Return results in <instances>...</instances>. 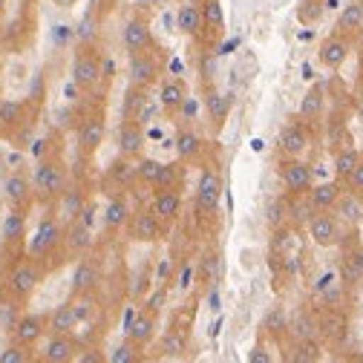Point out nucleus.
Instances as JSON below:
<instances>
[{"label":"nucleus","instance_id":"1","mask_svg":"<svg viewBox=\"0 0 363 363\" xmlns=\"http://www.w3.org/2000/svg\"><path fill=\"white\" fill-rule=\"evenodd\" d=\"M43 277H47V265H43V259L26 254L21 259H15L6 271V280H4V294H6V303H18L23 306L35 291L38 286L43 283Z\"/></svg>","mask_w":363,"mask_h":363},{"label":"nucleus","instance_id":"2","mask_svg":"<svg viewBox=\"0 0 363 363\" xmlns=\"http://www.w3.org/2000/svg\"><path fill=\"white\" fill-rule=\"evenodd\" d=\"M32 185H35V199L38 202H58L61 194L69 188V170L61 156H47L38 159L35 173H32Z\"/></svg>","mask_w":363,"mask_h":363},{"label":"nucleus","instance_id":"3","mask_svg":"<svg viewBox=\"0 0 363 363\" xmlns=\"http://www.w3.org/2000/svg\"><path fill=\"white\" fill-rule=\"evenodd\" d=\"M64 231H67L64 219L55 216V213H47V216L38 222L35 234L29 237V242H26V254H32V257H38V259L52 257V254L64 245Z\"/></svg>","mask_w":363,"mask_h":363},{"label":"nucleus","instance_id":"4","mask_svg":"<svg viewBox=\"0 0 363 363\" xmlns=\"http://www.w3.org/2000/svg\"><path fill=\"white\" fill-rule=\"evenodd\" d=\"M104 75V67H101V55L89 47H78L75 58H72V84L81 89V93H89V89H96L99 81Z\"/></svg>","mask_w":363,"mask_h":363},{"label":"nucleus","instance_id":"5","mask_svg":"<svg viewBox=\"0 0 363 363\" xmlns=\"http://www.w3.org/2000/svg\"><path fill=\"white\" fill-rule=\"evenodd\" d=\"M308 237L320 248H335L343 242V219L332 211H314L308 219Z\"/></svg>","mask_w":363,"mask_h":363},{"label":"nucleus","instance_id":"6","mask_svg":"<svg viewBox=\"0 0 363 363\" xmlns=\"http://www.w3.org/2000/svg\"><path fill=\"white\" fill-rule=\"evenodd\" d=\"M162 72H164V61H162L159 52L145 50V52L130 55V67H127V78H130V84L150 89V86L162 78Z\"/></svg>","mask_w":363,"mask_h":363},{"label":"nucleus","instance_id":"7","mask_svg":"<svg viewBox=\"0 0 363 363\" xmlns=\"http://www.w3.org/2000/svg\"><path fill=\"white\" fill-rule=\"evenodd\" d=\"M26 127H29V101L21 99L0 101V139L18 142Z\"/></svg>","mask_w":363,"mask_h":363},{"label":"nucleus","instance_id":"8","mask_svg":"<svg viewBox=\"0 0 363 363\" xmlns=\"http://www.w3.org/2000/svg\"><path fill=\"white\" fill-rule=\"evenodd\" d=\"M0 194H4V199L9 202V208L29 211V205L35 202V185H32V179L26 173H21V170H12V173L4 176Z\"/></svg>","mask_w":363,"mask_h":363},{"label":"nucleus","instance_id":"9","mask_svg":"<svg viewBox=\"0 0 363 363\" xmlns=\"http://www.w3.org/2000/svg\"><path fill=\"white\" fill-rule=\"evenodd\" d=\"M349 52H352V38L349 35H340V32H332L320 40V47H317V58L320 64L332 72L343 69V64L349 61Z\"/></svg>","mask_w":363,"mask_h":363},{"label":"nucleus","instance_id":"10","mask_svg":"<svg viewBox=\"0 0 363 363\" xmlns=\"http://www.w3.org/2000/svg\"><path fill=\"white\" fill-rule=\"evenodd\" d=\"M43 335H50V314H21L12 326V340L35 349Z\"/></svg>","mask_w":363,"mask_h":363},{"label":"nucleus","instance_id":"11","mask_svg":"<svg viewBox=\"0 0 363 363\" xmlns=\"http://www.w3.org/2000/svg\"><path fill=\"white\" fill-rule=\"evenodd\" d=\"M219 199H222V176L213 167H205L196 185V211L211 216L219 211Z\"/></svg>","mask_w":363,"mask_h":363},{"label":"nucleus","instance_id":"12","mask_svg":"<svg viewBox=\"0 0 363 363\" xmlns=\"http://www.w3.org/2000/svg\"><path fill=\"white\" fill-rule=\"evenodd\" d=\"M127 225H130V240H135V242H159L164 237V222L150 208L133 211Z\"/></svg>","mask_w":363,"mask_h":363},{"label":"nucleus","instance_id":"13","mask_svg":"<svg viewBox=\"0 0 363 363\" xmlns=\"http://www.w3.org/2000/svg\"><path fill=\"white\" fill-rule=\"evenodd\" d=\"M81 352V343L69 332H50L47 343L40 349V360L47 363H72Z\"/></svg>","mask_w":363,"mask_h":363},{"label":"nucleus","instance_id":"14","mask_svg":"<svg viewBox=\"0 0 363 363\" xmlns=\"http://www.w3.org/2000/svg\"><path fill=\"white\" fill-rule=\"evenodd\" d=\"M145 124H139L135 118H121L118 121V133H116V145H118V156H130L139 159L145 150Z\"/></svg>","mask_w":363,"mask_h":363},{"label":"nucleus","instance_id":"15","mask_svg":"<svg viewBox=\"0 0 363 363\" xmlns=\"http://www.w3.org/2000/svg\"><path fill=\"white\" fill-rule=\"evenodd\" d=\"M121 43L127 55H135V52H145V50H153V32H150V23L145 18H130L121 29Z\"/></svg>","mask_w":363,"mask_h":363},{"label":"nucleus","instance_id":"16","mask_svg":"<svg viewBox=\"0 0 363 363\" xmlns=\"http://www.w3.org/2000/svg\"><path fill=\"white\" fill-rule=\"evenodd\" d=\"M280 179H283L286 191L294 194V196L308 194L311 185H314V173H311V167H308L306 162H300V159H289V162H283V167H280Z\"/></svg>","mask_w":363,"mask_h":363},{"label":"nucleus","instance_id":"17","mask_svg":"<svg viewBox=\"0 0 363 363\" xmlns=\"http://www.w3.org/2000/svg\"><path fill=\"white\" fill-rule=\"evenodd\" d=\"M104 135H107L104 116H86L78 124V150H81V156H93L104 145Z\"/></svg>","mask_w":363,"mask_h":363},{"label":"nucleus","instance_id":"18","mask_svg":"<svg viewBox=\"0 0 363 363\" xmlns=\"http://www.w3.org/2000/svg\"><path fill=\"white\" fill-rule=\"evenodd\" d=\"M101 283V268L96 259H89L86 254L78 259L75 271H72V297L78 294H93Z\"/></svg>","mask_w":363,"mask_h":363},{"label":"nucleus","instance_id":"19","mask_svg":"<svg viewBox=\"0 0 363 363\" xmlns=\"http://www.w3.org/2000/svg\"><path fill=\"white\" fill-rule=\"evenodd\" d=\"M308 142H311V135L303 127V121H291L280 130V153L289 159H300L308 150Z\"/></svg>","mask_w":363,"mask_h":363},{"label":"nucleus","instance_id":"20","mask_svg":"<svg viewBox=\"0 0 363 363\" xmlns=\"http://www.w3.org/2000/svg\"><path fill=\"white\" fill-rule=\"evenodd\" d=\"M156 326H159V320H156V311H150V308H145V311H135V317H133V323L124 329V335L135 343V346H150L153 343V337H156Z\"/></svg>","mask_w":363,"mask_h":363},{"label":"nucleus","instance_id":"21","mask_svg":"<svg viewBox=\"0 0 363 363\" xmlns=\"http://www.w3.org/2000/svg\"><path fill=\"white\" fill-rule=\"evenodd\" d=\"M188 99H191V96H188V84L182 81V78H167V81H162L159 104H162V110H164L167 116H179V110L185 107Z\"/></svg>","mask_w":363,"mask_h":363},{"label":"nucleus","instance_id":"22","mask_svg":"<svg viewBox=\"0 0 363 363\" xmlns=\"http://www.w3.org/2000/svg\"><path fill=\"white\" fill-rule=\"evenodd\" d=\"M176 29L185 38H196L205 29V15H202V4L199 0H185L176 12Z\"/></svg>","mask_w":363,"mask_h":363},{"label":"nucleus","instance_id":"23","mask_svg":"<svg viewBox=\"0 0 363 363\" xmlns=\"http://www.w3.org/2000/svg\"><path fill=\"white\" fill-rule=\"evenodd\" d=\"M182 205H185V202H182V191L167 188V191H156V194H153L150 211H153L164 225H170V222H176V219H179Z\"/></svg>","mask_w":363,"mask_h":363},{"label":"nucleus","instance_id":"24","mask_svg":"<svg viewBox=\"0 0 363 363\" xmlns=\"http://www.w3.org/2000/svg\"><path fill=\"white\" fill-rule=\"evenodd\" d=\"M0 237H4V248H21L26 240V211L23 208H12L4 216V228H0Z\"/></svg>","mask_w":363,"mask_h":363},{"label":"nucleus","instance_id":"25","mask_svg":"<svg viewBox=\"0 0 363 363\" xmlns=\"http://www.w3.org/2000/svg\"><path fill=\"white\" fill-rule=\"evenodd\" d=\"M130 216H133V211H130L127 196L124 194H113L110 202H107V208H104V228L110 234H116V231H121L124 225L130 222Z\"/></svg>","mask_w":363,"mask_h":363},{"label":"nucleus","instance_id":"26","mask_svg":"<svg viewBox=\"0 0 363 363\" xmlns=\"http://www.w3.org/2000/svg\"><path fill=\"white\" fill-rule=\"evenodd\" d=\"M360 29H363V0H346V4L340 6V15H337V23H335V32L354 38Z\"/></svg>","mask_w":363,"mask_h":363},{"label":"nucleus","instance_id":"27","mask_svg":"<svg viewBox=\"0 0 363 363\" xmlns=\"http://www.w3.org/2000/svg\"><path fill=\"white\" fill-rule=\"evenodd\" d=\"M173 147H176V159L188 164V162H194V159L202 156V135L196 130H191V127H182L176 133Z\"/></svg>","mask_w":363,"mask_h":363},{"label":"nucleus","instance_id":"28","mask_svg":"<svg viewBox=\"0 0 363 363\" xmlns=\"http://www.w3.org/2000/svg\"><path fill=\"white\" fill-rule=\"evenodd\" d=\"M89 245H93V231H89V225L84 222H67V231H64V248L69 254H78L84 257L89 251Z\"/></svg>","mask_w":363,"mask_h":363},{"label":"nucleus","instance_id":"29","mask_svg":"<svg viewBox=\"0 0 363 363\" xmlns=\"http://www.w3.org/2000/svg\"><path fill=\"white\" fill-rule=\"evenodd\" d=\"M335 213L343 219V225H349V228H360V222H363V196L354 194V191L340 194V199L335 205Z\"/></svg>","mask_w":363,"mask_h":363},{"label":"nucleus","instance_id":"30","mask_svg":"<svg viewBox=\"0 0 363 363\" xmlns=\"http://www.w3.org/2000/svg\"><path fill=\"white\" fill-rule=\"evenodd\" d=\"M107 179L113 182L118 191H130L135 182H139V170H135V162H133L130 156H118V159L110 164Z\"/></svg>","mask_w":363,"mask_h":363},{"label":"nucleus","instance_id":"31","mask_svg":"<svg viewBox=\"0 0 363 363\" xmlns=\"http://www.w3.org/2000/svg\"><path fill=\"white\" fill-rule=\"evenodd\" d=\"M340 185L337 182H323V185H311L308 191V205L314 211H335L337 199H340Z\"/></svg>","mask_w":363,"mask_h":363},{"label":"nucleus","instance_id":"32","mask_svg":"<svg viewBox=\"0 0 363 363\" xmlns=\"http://www.w3.org/2000/svg\"><path fill=\"white\" fill-rule=\"evenodd\" d=\"M340 277H343V286H354L363 280V248L357 242H354V248H346V254H343Z\"/></svg>","mask_w":363,"mask_h":363},{"label":"nucleus","instance_id":"33","mask_svg":"<svg viewBox=\"0 0 363 363\" xmlns=\"http://www.w3.org/2000/svg\"><path fill=\"white\" fill-rule=\"evenodd\" d=\"M84 208H86V196H84L81 188H67L61 194V199H58V216L64 219V225L67 222H75Z\"/></svg>","mask_w":363,"mask_h":363},{"label":"nucleus","instance_id":"34","mask_svg":"<svg viewBox=\"0 0 363 363\" xmlns=\"http://www.w3.org/2000/svg\"><path fill=\"white\" fill-rule=\"evenodd\" d=\"M78 314H75V306H72V300H67V303H61V306H55L52 311H50V332H75L78 329Z\"/></svg>","mask_w":363,"mask_h":363},{"label":"nucleus","instance_id":"35","mask_svg":"<svg viewBox=\"0 0 363 363\" xmlns=\"http://www.w3.org/2000/svg\"><path fill=\"white\" fill-rule=\"evenodd\" d=\"M185 162H162V170L153 182V191H167V188H176L182 191V182H185V167H182Z\"/></svg>","mask_w":363,"mask_h":363},{"label":"nucleus","instance_id":"36","mask_svg":"<svg viewBox=\"0 0 363 363\" xmlns=\"http://www.w3.org/2000/svg\"><path fill=\"white\" fill-rule=\"evenodd\" d=\"M205 104H208V116H211L213 130H222L225 118H228V113H231V96H225V93H216V89H211L208 99H205Z\"/></svg>","mask_w":363,"mask_h":363},{"label":"nucleus","instance_id":"37","mask_svg":"<svg viewBox=\"0 0 363 363\" xmlns=\"http://www.w3.org/2000/svg\"><path fill=\"white\" fill-rule=\"evenodd\" d=\"M147 93H150V89L130 84V86H127V93H124V101H121V118H139L142 107H145L147 99H150Z\"/></svg>","mask_w":363,"mask_h":363},{"label":"nucleus","instance_id":"38","mask_svg":"<svg viewBox=\"0 0 363 363\" xmlns=\"http://www.w3.org/2000/svg\"><path fill=\"white\" fill-rule=\"evenodd\" d=\"M300 121H314V118H320L323 116V89L320 86H311L306 99L300 101V110H297Z\"/></svg>","mask_w":363,"mask_h":363},{"label":"nucleus","instance_id":"39","mask_svg":"<svg viewBox=\"0 0 363 363\" xmlns=\"http://www.w3.org/2000/svg\"><path fill=\"white\" fill-rule=\"evenodd\" d=\"M185 352H188V335L182 329H170L162 340V354L164 357H182Z\"/></svg>","mask_w":363,"mask_h":363},{"label":"nucleus","instance_id":"40","mask_svg":"<svg viewBox=\"0 0 363 363\" xmlns=\"http://www.w3.org/2000/svg\"><path fill=\"white\" fill-rule=\"evenodd\" d=\"M360 159H363V156H360L357 147H340V150L335 153V173H337V179H346V176L357 167Z\"/></svg>","mask_w":363,"mask_h":363},{"label":"nucleus","instance_id":"41","mask_svg":"<svg viewBox=\"0 0 363 363\" xmlns=\"http://www.w3.org/2000/svg\"><path fill=\"white\" fill-rule=\"evenodd\" d=\"M202 15H205V29L211 35H219L225 26V15H222V4L219 0H205L202 4Z\"/></svg>","mask_w":363,"mask_h":363},{"label":"nucleus","instance_id":"42","mask_svg":"<svg viewBox=\"0 0 363 363\" xmlns=\"http://www.w3.org/2000/svg\"><path fill=\"white\" fill-rule=\"evenodd\" d=\"M107 360H110V363H139V360H142V346H135V343L127 337L124 343H118V346L107 354Z\"/></svg>","mask_w":363,"mask_h":363},{"label":"nucleus","instance_id":"43","mask_svg":"<svg viewBox=\"0 0 363 363\" xmlns=\"http://www.w3.org/2000/svg\"><path fill=\"white\" fill-rule=\"evenodd\" d=\"M32 360V349L21 346V343H9L4 352H0V363H29Z\"/></svg>","mask_w":363,"mask_h":363},{"label":"nucleus","instance_id":"44","mask_svg":"<svg viewBox=\"0 0 363 363\" xmlns=\"http://www.w3.org/2000/svg\"><path fill=\"white\" fill-rule=\"evenodd\" d=\"M135 170H139V182H142V185L153 188V182H156V176L162 170V162H156V159H139V162H135Z\"/></svg>","mask_w":363,"mask_h":363},{"label":"nucleus","instance_id":"45","mask_svg":"<svg viewBox=\"0 0 363 363\" xmlns=\"http://www.w3.org/2000/svg\"><path fill=\"white\" fill-rule=\"evenodd\" d=\"M291 360L294 363H306V360L314 363V360H320V349H317V343H311V340H303V343H297Z\"/></svg>","mask_w":363,"mask_h":363},{"label":"nucleus","instance_id":"46","mask_svg":"<svg viewBox=\"0 0 363 363\" xmlns=\"http://www.w3.org/2000/svg\"><path fill=\"white\" fill-rule=\"evenodd\" d=\"M72 306H75V314H78L81 323H86L89 317L96 314V300H93V294H78V300H72Z\"/></svg>","mask_w":363,"mask_h":363},{"label":"nucleus","instance_id":"47","mask_svg":"<svg viewBox=\"0 0 363 363\" xmlns=\"http://www.w3.org/2000/svg\"><path fill=\"white\" fill-rule=\"evenodd\" d=\"M323 0H303V9H300V21L303 23H314L323 18Z\"/></svg>","mask_w":363,"mask_h":363},{"label":"nucleus","instance_id":"48","mask_svg":"<svg viewBox=\"0 0 363 363\" xmlns=\"http://www.w3.org/2000/svg\"><path fill=\"white\" fill-rule=\"evenodd\" d=\"M286 326H289V320H286V311H283V308H274V311L265 317V329H268L271 335H283Z\"/></svg>","mask_w":363,"mask_h":363},{"label":"nucleus","instance_id":"49","mask_svg":"<svg viewBox=\"0 0 363 363\" xmlns=\"http://www.w3.org/2000/svg\"><path fill=\"white\" fill-rule=\"evenodd\" d=\"M343 182H346V188H349V191H354V194L363 196V159L357 162V167H354Z\"/></svg>","mask_w":363,"mask_h":363},{"label":"nucleus","instance_id":"50","mask_svg":"<svg viewBox=\"0 0 363 363\" xmlns=\"http://www.w3.org/2000/svg\"><path fill=\"white\" fill-rule=\"evenodd\" d=\"M75 360H78V363H104L107 357H104L99 349H81Z\"/></svg>","mask_w":363,"mask_h":363},{"label":"nucleus","instance_id":"51","mask_svg":"<svg viewBox=\"0 0 363 363\" xmlns=\"http://www.w3.org/2000/svg\"><path fill=\"white\" fill-rule=\"evenodd\" d=\"M248 360H251V363H268V360H271V354L265 352V346H254V349H251V354H248Z\"/></svg>","mask_w":363,"mask_h":363},{"label":"nucleus","instance_id":"52","mask_svg":"<svg viewBox=\"0 0 363 363\" xmlns=\"http://www.w3.org/2000/svg\"><path fill=\"white\" fill-rule=\"evenodd\" d=\"M213 271H216V254H208L205 257V268H202V277L205 280H213Z\"/></svg>","mask_w":363,"mask_h":363},{"label":"nucleus","instance_id":"53","mask_svg":"<svg viewBox=\"0 0 363 363\" xmlns=\"http://www.w3.org/2000/svg\"><path fill=\"white\" fill-rule=\"evenodd\" d=\"M162 303H164V289H159V291H156V294H153V297L147 300V308L159 314V308H162Z\"/></svg>","mask_w":363,"mask_h":363},{"label":"nucleus","instance_id":"54","mask_svg":"<svg viewBox=\"0 0 363 363\" xmlns=\"http://www.w3.org/2000/svg\"><path fill=\"white\" fill-rule=\"evenodd\" d=\"M191 277H194V268H191V265H185V271H182V280H179V286H182V289H191Z\"/></svg>","mask_w":363,"mask_h":363},{"label":"nucleus","instance_id":"55","mask_svg":"<svg viewBox=\"0 0 363 363\" xmlns=\"http://www.w3.org/2000/svg\"><path fill=\"white\" fill-rule=\"evenodd\" d=\"M179 116H188V118H191V116H196V101H194V99H188V101H185V107L179 110Z\"/></svg>","mask_w":363,"mask_h":363},{"label":"nucleus","instance_id":"56","mask_svg":"<svg viewBox=\"0 0 363 363\" xmlns=\"http://www.w3.org/2000/svg\"><path fill=\"white\" fill-rule=\"evenodd\" d=\"M52 4H55V6H61V9H69V6H75V4H78V0H52Z\"/></svg>","mask_w":363,"mask_h":363},{"label":"nucleus","instance_id":"57","mask_svg":"<svg viewBox=\"0 0 363 363\" xmlns=\"http://www.w3.org/2000/svg\"><path fill=\"white\" fill-rule=\"evenodd\" d=\"M360 75H363V52H360Z\"/></svg>","mask_w":363,"mask_h":363},{"label":"nucleus","instance_id":"58","mask_svg":"<svg viewBox=\"0 0 363 363\" xmlns=\"http://www.w3.org/2000/svg\"><path fill=\"white\" fill-rule=\"evenodd\" d=\"M0 170H4V156H0Z\"/></svg>","mask_w":363,"mask_h":363},{"label":"nucleus","instance_id":"59","mask_svg":"<svg viewBox=\"0 0 363 363\" xmlns=\"http://www.w3.org/2000/svg\"><path fill=\"white\" fill-rule=\"evenodd\" d=\"M0 199H4V194H0Z\"/></svg>","mask_w":363,"mask_h":363},{"label":"nucleus","instance_id":"60","mask_svg":"<svg viewBox=\"0 0 363 363\" xmlns=\"http://www.w3.org/2000/svg\"><path fill=\"white\" fill-rule=\"evenodd\" d=\"M0 101H4V99H0Z\"/></svg>","mask_w":363,"mask_h":363}]
</instances>
